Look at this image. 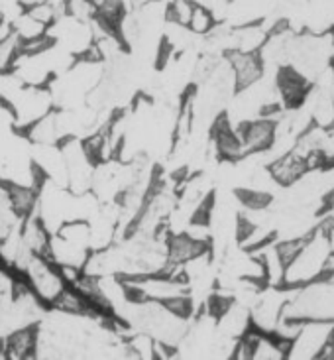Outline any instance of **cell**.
<instances>
[{
	"mask_svg": "<svg viewBox=\"0 0 334 360\" xmlns=\"http://www.w3.org/2000/svg\"><path fill=\"white\" fill-rule=\"evenodd\" d=\"M20 234H22V240H24L29 252L38 254V256H46L51 234L46 231V226L41 224L36 211H32V213L24 217L22 226H20Z\"/></svg>",
	"mask_w": 334,
	"mask_h": 360,
	"instance_id": "obj_7",
	"label": "cell"
},
{
	"mask_svg": "<svg viewBox=\"0 0 334 360\" xmlns=\"http://www.w3.org/2000/svg\"><path fill=\"white\" fill-rule=\"evenodd\" d=\"M215 26L216 20L213 18V14L203 4L195 2L193 10H191V16H189V22H187V28L191 30L193 34H196V36H206Z\"/></svg>",
	"mask_w": 334,
	"mask_h": 360,
	"instance_id": "obj_9",
	"label": "cell"
},
{
	"mask_svg": "<svg viewBox=\"0 0 334 360\" xmlns=\"http://www.w3.org/2000/svg\"><path fill=\"white\" fill-rule=\"evenodd\" d=\"M8 107L14 115V127L26 132L39 118L53 110V101L48 87H29L24 85L14 97L10 98Z\"/></svg>",
	"mask_w": 334,
	"mask_h": 360,
	"instance_id": "obj_1",
	"label": "cell"
},
{
	"mask_svg": "<svg viewBox=\"0 0 334 360\" xmlns=\"http://www.w3.org/2000/svg\"><path fill=\"white\" fill-rule=\"evenodd\" d=\"M22 274L26 276V283L29 285V290L46 305H51L59 297V293L67 288V283L59 274L58 266L38 254H32V258L26 264V268L22 270Z\"/></svg>",
	"mask_w": 334,
	"mask_h": 360,
	"instance_id": "obj_2",
	"label": "cell"
},
{
	"mask_svg": "<svg viewBox=\"0 0 334 360\" xmlns=\"http://www.w3.org/2000/svg\"><path fill=\"white\" fill-rule=\"evenodd\" d=\"M226 59L230 68L234 71L236 91L244 89L248 85L255 83L258 79L264 75V65L258 53H242V51H228Z\"/></svg>",
	"mask_w": 334,
	"mask_h": 360,
	"instance_id": "obj_5",
	"label": "cell"
},
{
	"mask_svg": "<svg viewBox=\"0 0 334 360\" xmlns=\"http://www.w3.org/2000/svg\"><path fill=\"white\" fill-rule=\"evenodd\" d=\"M32 162L44 179L67 187V166L59 144H32Z\"/></svg>",
	"mask_w": 334,
	"mask_h": 360,
	"instance_id": "obj_4",
	"label": "cell"
},
{
	"mask_svg": "<svg viewBox=\"0 0 334 360\" xmlns=\"http://www.w3.org/2000/svg\"><path fill=\"white\" fill-rule=\"evenodd\" d=\"M8 195L14 211L22 219L36 209V201H38V189L36 187H28V185H8Z\"/></svg>",
	"mask_w": 334,
	"mask_h": 360,
	"instance_id": "obj_8",
	"label": "cell"
},
{
	"mask_svg": "<svg viewBox=\"0 0 334 360\" xmlns=\"http://www.w3.org/2000/svg\"><path fill=\"white\" fill-rule=\"evenodd\" d=\"M61 152L67 166V189L73 193L91 191V179L97 162L91 158L81 138H67L61 144Z\"/></svg>",
	"mask_w": 334,
	"mask_h": 360,
	"instance_id": "obj_3",
	"label": "cell"
},
{
	"mask_svg": "<svg viewBox=\"0 0 334 360\" xmlns=\"http://www.w3.org/2000/svg\"><path fill=\"white\" fill-rule=\"evenodd\" d=\"M34 351H36V325L16 329L4 339V359H34Z\"/></svg>",
	"mask_w": 334,
	"mask_h": 360,
	"instance_id": "obj_6",
	"label": "cell"
}]
</instances>
